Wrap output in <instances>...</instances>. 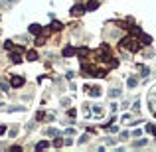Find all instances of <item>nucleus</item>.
I'll use <instances>...</instances> for the list:
<instances>
[{
    "label": "nucleus",
    "instance_id": "22",
    "mask_svg": "<svg viewBox=\"0 0 156 152\" xmlns=\"http://www.w3.org/2000/svg\"><path fill=\"white\" fill-rule=\"evenodd\" d=\"M4 47H6V49H12L14 44H12V42H6V44H4Z\"/></svg>",
    "mask_w": 156,
    "mask_h": 152
},
{
    "label": "nucleus",
    "instance_id": "16",
    "mask_svg": "<svg viewBox=\"0 0 156 152\" xmlns=\"http://www.w3.org/2000/svg\"><path fill=\"white\" fill-rule=\"evenodd\" d=\"M121 95H123L121 89H111V91H109V97H121Z\"/></svg>",
    "mask_w": 156,
    "mask_h": 152
},
{
    "label": "nucleus",
    "instance_id": "13",
    "mask_svg": "<svg viewBox=\"0 0 156 152\" xmlns=\"http://www.w3.org/2000/svg\"><path fill=\"white\" fill-rule=\"evenodd\" d=\"M26 57H28V61H36V60H38V53L34 52V49H30V52H28V55H26Z\"/></svg>",
    "mask_w": 156,
    "mask_h": 152
},
{
    "label": "nucleus",
    "instance_id": "27",
    "mask_svg": "<svg viewBox=\"0 0 156 152\" xmlns=\"http://www.w3.org/2000/svg\"><path fill=\"white\" fill-rule=\"evenodd\" d=\"M4 132H6V126H2V125H0V134H4Z\"/></svg>",
    "mask_w": 156,
    "mask_h": 152
},
{
    "label": "nucleus",
    "instance_id": "24",
    "mask_svg": "<svg viewBox=\"0 0 156 152\" xmlns=\"http://www.w3.org/2000/svg\"><path fill=\"white\" fill-rule=\"evenodd\" d=\"M10 152H22V148H20V146H12V148H10Z\"/></svg>",
    "mask_w": 156,
    "mask_h": 152
},
{
    "label": "nucleus",
    "instance_id": "11",
    "mask_svg": "<svg viewBox=\"0 0 156 152\" xmlns=\"http://www.w3.org/2000/svg\"><path fill=\"white\" fill-rule=\"evenodd\" d=\"M16 0H0V8H10Z\"/></svg>",
    "mask_w": 156,
    "mask_h": 152
},
{
    "label": "nucleus",
    "instance_id": "10",
    "mask_svg": "<svg viewBox=\"0 0 156 152\" xmlns=\"http://www.w3.org/2000/svg\"><path fill=\"white\" fill-rule=\"evenodd\" d=\"M89 93H91V97H99V95H101V87H91V89H89Z\"/></svg>",
    "mask_w": 156,
    "mask_h": 152
},
{
    "label": "nucleus",
    "instance_id": "14",
    "mask_svg": "<svg viewBox=\"0 0 156 152\" xmlns=\"http://www.w3.org/2000/svg\"><path fill=\"white\" fill-rule=\"evenodd\" d=\"M138 71H140V75H142V77H148V67L146 65H138Z\"/></svg>",
    "mask_w": 156,
    "mask_h": 152
},
{
    "label": "nucleus",
    "instance_id": "17",
    "mask_svg": "<svg viewBox=\"0 0 156 152\" xmlns=\"http://www.w3.org/2000/svg\"><path fill=\"white\" fill-rule=\"evenodd\" d=\"M46 134H50V136H55V134H59V130H58V128H47Z\"/></svg>",
    "mask_w": 156,
    "mask_h": 152
},
{
    "label": "nucleus",
    "instance_id": "3",
    "mask_svg": "<svg viewBox=\"0 0 156 152\" xmlns=\"http://www.w3.org/2000/svg\"><path fill=\"white\" fill-rule=\"evenodd\" d=\"M69 14H71L73 18H75V16H81V14H85V6H81V4H75V6L69 10Z\"/></svg>",
    "mask_w": 156,
    "mask_h": 152
},
{
    "label": "nucleus",
    "instance_id": "21",
    "mask_svg": "<svg viewBox=\"0 0 156 152\" xmlns=\"http://www.w3.org/2000/svg\"><path fill=\"white\" fill-rule=\"evenodd\" d=\"M36 46H44V38H40V36H38V40H36Z\"/></svg>",
    "mask_w": 156,
    "mask_h": 152
},
{
    "label": "nucleus",
    "instance_id": "7",
    "mask_svg": "<svg viewBox=\"0 0 156 152\" xmlns=\"http://www.w3.org/2000/svg\"><path fill=\"white\" fill-rule=\"evenodd\" d=\"M61 28H63V24H61V22L53 20V22H52V26H50V30H53V32H58V30H61Z\"/></svg>",
    "mask_w": 156,
    "mask_h": 152
},
{
    "label": "nucleus",
    "instance_id": "19",
    "mask_svg": "<svg viewBox=\"0 0 156 152\" xmlns=\"http://www.w3.org/2000/svg\"><path fill=\"white\" fill-rule=\"evenodd\" d=\"M144 144H146V140H144V138H140V140L134 142V146H144Z\"/></svg>",
    "mask_w": 156,
    "mask_h": 152
},
{
    "label": "nucleus",
    "instance_id": "29",
    "mask_svg": "<svg viewBox=\"0 0 156 152\" xmlns=\"http://www.w3.org/2000/svg\"><path fill=\"white\" fill-rule=\"evenodd\" d=\"M154 117H156V113H154Z\"/></svg>",
    "mask_w": 156,
    "mask_h": 152
},
{
    "label": "nucleus",
    "instance_id": "12",
    "mask_svg": "<svg viewBox=\"0 0 156 152\" xmlns=\"http://www.w3.org/2000/svg\"><path fill=\"white\" fill-rule=\"evenodd\" d=\"M50 146V142H46V140H40L38 144H36V150H44V148H47Z\"/></svg>",
    "mask_w": 156,
    "mask_h": 152
},
{
    "label": "nucleus",
    "instance_id": "18",
    "mask_svg": "<svg viewBox=\"0 0 156 152\" xmlns=\"http://www.w3.org/2000/svg\"><path fill=\"white\" fill-rule=\"evenodd\" d=\"M61 144H63V140H61V138H55V140H53V146H58V148H59Z\"/></svg>",
    "mask_w": 156,
    "mask_h": 152
},
{
    "label": "nucleus",
    "instance_id": "23",
    "mask_svg": "<svg viewBox=\"0 0 156 152\" xmlns=\"http://www.w3.org/2000/svg\"><path fill=\"white\" fill-rule=\"evenodd\" d=\"M142 42H144V44H150L152 40H150V36H142Z\"/></svg>",
    "mask_w": 156,
    "mask_h": 152
},
{
    "label": "nucleus",
    "instance_id": "5",
    "mask_svg": "<svg viewBox=\"0 0 156 152\" xmlns=\"http://www.w3.org/2000/svg\"><path fill=\"white\" fill-rule=\"evenodd\" d=\"M97 8H99V0H89L85 10H97Z\"/></svg>",
    "mask_w": 156,
    "mask_h": 152
},
{
    "label": "nucleus",
    "instance_id": "2",
    "mask_svg": "<svg viewBox=\"0 0 156 152\" xmlns=\"http://www.w3.org/2000/svg\"><path fill=\"white\" fill-rule=\"evenodd\" d=\"M24 83H26V79H24L22 75H12V77H10V85L12 87H22Z\"/></svg>",
    "mask_w": 156,
    "mask_h": 152
},
{
    "label": "nucleus",
    "instance_id": "20",
    "mask_svg": "<svg viewBox=\"0 0 156 152\" xmlns=\"http://www.w3.org/2000/svg\"><path fill=\"white\" fill-rule=\"evenodd\" d=\"M93 113H95V115H103V109H101V107H95Z\"/></svg>",
    "mask_w": 156,
    "mask_h": 152
},
{
    "label": "nucleus",
    "instance_id": "8",
    "mask_svg": "<svg viewBox=\"0 0 156 152\" xmlns=\"http://www.w3.org/2000/svg\"><path fill=\"white\" fill-rule=\"evenodd\" d=\"M10 60H12V63H20V61H22V55H20L18 52H14V53H10Z\"/></svg>",
    "mask_w": 156,
    "mask_h": 152
},
{
    "label": "nucleus",
    "instance_id": "4",
    "mask_svg": "<svg viewBox=\"0 0 156 152\" xmlns=\"http://www.w3.org/2000/svg\"><path fill=\"white\" fill-rule=\"evenodd\" d=\"M28 30H30V34H34V36H40V34H42V30H44V28L40 26V24H32V26L28 28Z\"/></svg>",
    "mask_w": 156,
    "mask_h": 152
},
{
    "label": "nucleus",
    "instance_id": "6",
    "mask_svg": "<svg viewBox=\"0 0 156 152\" xmlns=\"http://www.w3.org/2000/svg\"><path fill=\"white\" fill-rule=\"evenodd\" d=\"M61 53H63V57H71L73 53H75V49H73L71 46H65V47H63V52H61Z\"/></svg>",
    "mask_w": 156,
    "mask_h": 152
},
{
    "label": "nucleus",
    "instance_id": "26",
    "mask_svg": "<svg viewBox=\"0 0 156 152\" xmlns=\"http://www.w3.org/2000/svg\"><path fill=\"white\" fill-rule=\"evenodd\" d=\"M16 132H18V126H12V128H10V134H12V136H14Z\"/></svg>",
    "mask_w": 156,
    "mask_h": 152
},
{
    "label": "nucleus",
    "instance_id": "15",
    "mask_svg": "<svg viewBox=\"0 0 156 152\" xmlns=\"http://www.w3.org/2000/svg\"><path fill=\"white\" fill-rule=\"evenodd\" d=\"M77 53L81 55V57H87V55H89V47H79Z\"/></svg>",
    "mask_w": 156,
    "mask_h": 152
},
{
    "label": "nucleus",
    "instance_id": "9",
    "mask_svg": "<svg viewBox=\"0 0 156 152\" xmlns=\"http://www.w3.org/2000/svg\"><path fill=\"white\" fill-rule=\"evenodd\" d=\"M127 85H129L130 89H134V87L138 85V79H137V77H129V81H127Z\"/></svg>",
    "mask_w": 156,
    "mask_h": 152
},
{
    "label": "nucleus",
    "instance_id": "25",
    "mask_svg": "<svg viewBox=\"0 0 156 152\" xmlns=\"http://www.w3.org/2000/svg\"><path fill=\"white\" fill-rule=\"evenodd\" d=\"M132 136H142V130H140V128H138V130H134V132H132Z\"/></svg>",
    "mask_w": 156,
    "mask_h": 152
},
{
    "label": "nucleus",
    "instance_id": "1",
    "mask_svg": "<svg viewBox=\"0 0 156 152\" xmlns=\"http://www.w3.org/2000/svg\"><path fill=\"white\" fill-rule=\"evenodd\" d=\"M121 47H127L130 52H138V49H140V44H138L134 38H124V40L121 42Z\"/></svg>",
    "mask_w": 156,
    "mask_h": 152
},
{
    "label": "nucleus",
    "instance_id": "28",
    "mask_svg": "<svg viewBox=\"0 0 156 152\" xmlns=\"http://www.w3.org/2000/svg\"><path fill=\"white\" fill-rule=\"evenodd\" d=\"M148 130H150V132H152V134H156V126H150Z\"/></svg>",
    "mask_w": 156,
    "mask_h": 152
}]
</instances>
